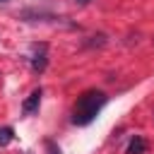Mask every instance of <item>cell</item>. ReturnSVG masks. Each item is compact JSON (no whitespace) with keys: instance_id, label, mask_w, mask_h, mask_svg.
Wrapping results in <instances>:
<instances>
[{"instance_id":"cell-1","label":"cell","mask_w":154,"mask_h":154,"mask_svg":"<svg viewBox=\"0 0 154 154\" xmlns=\"http://www.w3.org/2000/svg\"><path fill=\"white\" fill-rule=\"evenodd\" d=\"M108 96L101 91V89H87L82 96H77L75 101V108H72V123L75 125H89L99 113L101 108L106 106Z\"/></svg>"},{"instance_id":"cell-2","label":"cell","mask_w":154,"mask_h":154,"mask_svg":"<svg viewBox=\"0 0 154 154\" xmlns=\"http://www.w3.org/2000/svg\"><path fill=\"white\" fill-rule=\"evenodd\" d=\"M46 65H48V46L38 43V46H34V53H31V70L34 72H43Z\"/></svg>"},{"instance_id":"cell-3","label":"cell","mask_w":154,"mask_h":154,"mask_svg":"<svg viewBox=\"0 0 154 154\" xmlns=\"http://www.w3.org/2000/svg\"><path fill=\"white\" fill-rule=\"evenodd\" d=\"M41 96H43V89L38 87V89H34L26 99H24V103H22V113L24 116H31L36 108H38V103H41Z\"/></svg>"},{"instance_id":"cell-4","label":"cell","mask_w":154,"mask_h":154,"mask_svg":"<svg viewBox=\"0 0 154 154\" xmlns=\"http://www.w3.org/2000/svg\"><path fill=\"white\" fill-rule=\"evenodd\" d=\"M144 152H147V140H144L142 135H135V137L128 142L125 154H144Z\"/></svg>"},{"instance_id":"cell-5","label":"cell","mask_w":154,"mask_h":154,"mask_svg":"<svg viewBox=\"0 0 154 154\" xmlns=\"http://www.w3.org/2000/svg\"><path fill=\"white\" fill-rule=\"evenodd\" d=\"M14 140V130L10 128V125H5V128H0V147H5V144H10Z\"/></svg>"},{"instance_id":"cell-6","label":"cell","mask_w":154,"mask_h":154,"mask_svg":"<svg viewBox=\"0 0 154 154\" xmlns=\"http://www.w3.org/2000/svg\"><path fill=\"white\" fill-rule=\"evenodd\" d=\"M46 154H63V152H60V147L53 140H46Z\"/></svg>"},{"instance_id":"cell-7","label":"cell","mask_w":154,"mask_h":154,"mask_svg":"<svg viewBox=\"0 0 154 154\" xmlns=\"http://www.w3.org/2000/svg\"><path fill=\"white\" fill-rule=\"evenodd\" d=\"M75 2H79V5H87V2H89V0H75Z\"/></svg>"},{"instance_id":"cell-8","label":"cell","mask_w":154,"mask_h":154,"mask_svg":"<svg viewBox=\"0 0 154 154\" xmlns=\"http://www.w3.org/2000/svg\"><path fill=\"white\" fill-rule=\"evenodd\" d=\"M5 2H10V0H0V5H5Z\"/></svg>"}]
</instances>
